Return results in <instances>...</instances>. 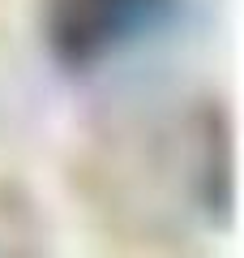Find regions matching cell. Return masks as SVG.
Here are the masks:
<instances>
[{"label":"cell","mask_w":244,"mask_h":258,"mask_svg":"<svg viewBox=\"0 0 244 258\" xmlns=\"http://www.w3.org/2000/svg\"><path fill=\"white\" fill-rule=\"evenodd\" d=\"M172 0H60L56 5V52L69 64H90L107 47L133 39L167 13Z\"/></svg>","instance_id":"obj_1"}]
</instances>
